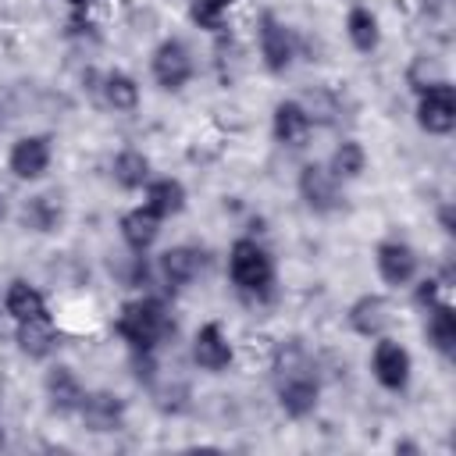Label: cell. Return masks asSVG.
Masks as SVG:
<instances>
[{
	"mask_svg": "<svg viewBox=\"0 0 456 456\" xmlns=\"http://www.w3.org/2000/svg\"><path fill=\"white\" fill-rule=\"evenodd\" d=\"M274 374H278V406L285 417L303 420L317 410L321 381L310 374V360L296 338L281 342L274 349Z\"/></svg>",
	"mask_w": 456,
	"mask_h": 456,
	"instance_id": "obj_1",
	"label": "cell"
},
{
	"mask_svg": "<svg viewBox=\"0 0 456 456\" xmlns=\"http://www.w3.org/2000/svg\"><path fill=\"white\" fill-rule=\"evenodd\" d=\"M114 331L121 342H128L132 353H157V346L167 335H175V321H171V310L164 306V299L139 296L118 310Z\"/></svg>",
	"mask_w": 456,
	"mask_h": 456,
	"instance_id": "obj_2",
	"label": "cell"
},
{
	"mask_svg": "<svg viewBox=\"0 0 456 456\" xmlns=\"http://www.w3.org/2000/svg\"><path fill=\"white\" fill-rule=\"evenodd\" d=\"M228 281L235 285V292L249 303H267L274 296V256L267 253V246H260L256 239L242 235L228 246Z\"/></svg>",
	"mask_w": 456,
	"mask_h": 456,
	"instance_id": "obj_3",
	"label": "cell"
},
{
	"mask_svg": "<svg viewBox=\"0 0 456 456\" xmlns=\"http://www.w3.org/2000/svg\"><path fill=\"white\" fill-rule=\"evenodd\" d=\"M417 125L428 135H449L456 128V89L445 75L417 89Z\"/></svg>",
	"mask_w": 456,
	"mask_h": 456,
	"instance_id": "obj_4",
	"label": "cell"
},
{
	"mask_svg": "<svg viewBox=\"0 0 456 456\" xmlns=\"http://www.w3.org/2000/svg\"><path fill=\"white\" fill-rule=\"evenodd\" d=\"M256 46H260V61H264V68L271 75H285L292 68V61H296V36H292V28L278 14H271V11H264L260 21H256Z\"/></svg>",
	"mask_w": 456,
	"mask_h": 456,
	"instance_id": "obj_5",
	"label": "cell"
},
{
	"mask_svg": "<svg viewBox=\"0 0 456 456\" xmlns=\"http://www.w3.org/2000/svg\"><path fill=\"white\" fill-rule=\"evenodd\" d=\"M192 71H196V61H192V50L182 39H164L153 50V57H150V75L167 93L185 89L189 78H192Z\"/></svg>",
	"mask_w": 456,
	"mask_h": 456,
	"instance_id": "obj_6",
	"label": "cell"
},
{
	"mask_svg": "<svg viewBox=\"0 0 456 456\" xmlns=\"http://www.w3.org/2000/svg\"><path fill=\"white\" fill-rule=\"evenodd\" d=\"M410 370H413V360H410L406 346H399L388 335H378V342L370 349V374H374V381L381 388H388V392H403L410 385Z\"/></svg>",
	"mask_w": 456,
	"mask_h": 456,
	"instance_id": "obj_7",
	"label": "cell"
},
{
	"mask_svg": "<svg viewBox=\"0 0 456 456\" xmlns=\"http://www.w3.org/2000/svg\"><path fill=\"white\" fill-rule=\"evenodd\" d=\"M296 189H299V200L314 214H331L342 207V182L328 171V164H303Z\"/></svg>",
	"mask_w": 456,
	"mask_h": 456,
	"instance_id": "obj_8",
	"label": "cell"
},
{
	"mask_svg": "<svg viewBox=\"0 0 456 456\" xmlns=\"http://www.w3.org/2000/svg\"><path fill=\"white\" fill-rule=\"evenodd\" d=\"M50 160H53V146H50V135H21L11 142L7 150V171L21 182H36L50 171Z\"/></svg>",
	"mask_w": 456,
	"mask_h": 456,
	"instance_id": "obj_9",
	"label": "cell"
},
{
	"mask_svg": "<svg viewBox=\"0 0 456 456\" xmlns=\"http://www.w3.org/2000/svg\"><path fill=\"white\" fill-rule=\"evenodd\" d=\"M374 267H378V274H381L385 285L399 289V285H410V281L417 278L420 256H417V249H413L410 242H403V239H385V242H378V249H374Z\"/></svg>",
	"mask_w": 456,
	"mask_h": 456,
	"instance_id": "obj_10",
	"label": "cell"
},
{
	"mask_svg": "<svg viewBox=\"0 0 456 456\" xmlns=\"http://www.w3.org/2000/svg\"><path fill=\"white\" fill-rule=\"evenodd\" d=\"M232 360H235V346H232V338L224 335V328H221L217 321L200 324L196 335H192V363H196L200 370L221 374V370L232 367Z\"/></svg>",
	"mask_w": 456,
	"mask_h": 456,
	"instance_id": "obj_11",
	"label": "cell"
},
{
	"mask_svg": "<svg viewBox=\"0 0 456 456\" xmlns=\"http://www.w3.org/2000/svg\"><path fill=\"white\" fill-rule=\"evenodd\" d=\"M346 324H349L356 335H363V338H378V335H385L388 324H392V306H388L385 296L363 292V296H356V299L349 303Z\"/></svg>",
	"mask_w": 456,
	"mask_h": 456,
	"instance_id": "obj_12",
	"label": "cell"
},
{
	"mask_svg": "<svg viewBox=\"0 0 456 456\" xmlns=\"http://www.w3.org/2000/svg\"><path fill=\"white\" fill-rule=\"evenodd\" d=\"M310 128H314V118H310L306 103H299V100H281V103H274V114H271L274 142H281V146H292V150H296V146H303V142H306Z\"/></svg>",
	"mask_w": 456,
	"mask_h": 456,
	"instance_id": "obj_13",
	"label": "cell"
},
{
	"mask_svg": "<svg viewBox=\"0 0 456 456\" xmlns=\"http://www.w3.org/2000/svg\"><path fill=\"white\" fill-rule=\"evenodd\" d=\"M203 267H207V253L200 246H185L182 242V246H171V249L160 253V274H164V281L171 289L192 285L203 274Z\"/></svg>",
	"mask_w": 456,
	"mask_h": 456,
	"instance_id": "obj_14",
	"label": "cell"
},
{
	"mask_svg": "<svg viewBox=\"0 0 456 456\" xmlns=\"http://www.w3.org/2000/svg\"><path fill=\"white\" fill-rule=\"evenodd\" d=\"M78 417L89 431L103 435V431H118L121 420H125V399L114 395V392H86L82 406H78Z\"/></svg>",
	"mask_w": 456,
	"mask_h": 456,
	"instance_id": "obj_15",
	"label": "cell"
},
{
	"mask_svg": "<svg viewBox=\"0 0 456 456\" xmlns=\"http://www.w3.org/2000/svg\"><path fill=\"white\" fill-rule=\"evenodd\" d=\"M43 388H46V399H50V406L57 413H78V406L86 399V388H82L78 374L71 367H64V363H57V367L46 370Z\"/></svg>",
	"mask_w": 456,
	"mask_h": 456,
	"instance_id": "obj_16",
	"label": "cell"
},
{
	"mask_svg": "<svg viewBox=\"0 0 456 456\" xmlns=\"http://www.w3.org/2000/svg\"><path fill=\"white\" fill-rule=\"evenodd\" d=\"M14 342L28 360H46L57 346V331L50 314L43 317H28V321H14Z\"/></svg>",
	"mask_w": 456,
	"mask_h": 456,
	"instance_id": "obj_17",
	"label": "cell"
},
{
	"mask_svg": "<svg viewBox=\"0 0 456 456\" xmlns=\"http://www.w3.org/2000/svg\"><path fill=\"white\" fill-rule=\"evenodd\" d=\"M118 232H121V239H125V246L132 253H146L160 235V217L153 210H146V207H132V210L121 214Z\"/></svg>",
	"mask_w": 456,
	"mask_h": 456,
	"instance_id": "obj_18",
	"label": "cell"
},
{
	"mask_svg": "<svg viewBox=\"0 0 456 456\" xmlns=\"http://www.w3.org/2000/svg\"><path fill=\"white\" fill-rule=\"evenodd\" d=\"M142 207L153 210L160 221L185 210V185L178 178H150L142 185Z\"/></svg>",
	"mask_w": 456,
	"mask_h": 456,
	"instance_id": "obj_19",
	"label": "cell"
},
{
	"mask_svg": "<svg viewBox=\"0 0 456 456\" xmlns=\"http://www.w3.org/2000/svg\"><path fill=\"white\" fill-rule=\"evenodd\" d=\"M424 335H428V346H431L438 356H445V360L456 356V314H452L449 303H435V306H428Z\"/></svg>",
	"mask_w": 456,
	"mask_h": 456,
	"instance_id": "obj_20",
	"label": "cell"
},
{
	"mask_svg": "<svg viewBox=\"0 0 456 456\" xmlns=\"http://www.w3.org/2000/svg\"><path fill=\"white\" fill-rule=\"evenodd\" d=\"M346 36L353 43L356 53H374L381 46V21L370 7L363 4H353L349 14H346Z\"/></svg>",
	"mask_w": 456,
	"mask_h": 456,
	"instance_id": "obj_21",
	"label": "cell"
},
{
	"mask_svg": "<svg viewBox=\"0 0 456 456\" xmlns=\"http://www.w3.org/2000/svg\"><path fill=\"white\" fill-rule=\"evenodd\" d=\"M96 89H100L103 103L110 110H118V114H132L139 107V86H135V78L128 71H118V68L114 71H103Z\"/></svg>",
	"mask_w": 456,
	"mask_h": 456,
	"instance_id": "obj_22",
	"label": "cell"
},
{
	"mask_svg": "<svg viewBox=\"0 0 456 456\" xmlns=\"http://www.w3.org/2000/svg\"><path fill=\"white\" fill-rule=\"evenodd\" d=\"M4 310L14 317V321H28V317H43L46 314V299L36 285L28 281H11L7 285V296H4Z\"/></svg>",
	"mask_w": 456,
	"mask_h": 456,
	"instance_id": "obj_23",
	"label": "cell"
},
{
	"mask_svg": "<svg viewBox=\"0 0 456 456\" xmlns=\"http://www.w3.org/2000/svg\"><path fill=\"white\" fill-rule=\"evenodd\" d=\"M110 175L121 189H142L150 182V157L139 150H121L110 160Z\"/></svg>",
	"mask_w": 456,
	"mask_h": 456,
	"instance_id": "obj_24",
	"label": "cell"
},
{
	"mask_svg": "<svg viewBox=\"0 0 456 456\" xmlns=\"http://www.w3.org/2000/svg\"><path fill=\"white\" fill-rule=\"evenodd\" d=\"M363 167H367V150H363L356 139H342V142L335 146L331 160H328V171H331L338 182H353V178H360Z\"/></svg>",
	"mask_w": 456,
	"mask_h": 456,
	"instance_id": "obj_25",
	"label": "cell"
},
{
	"mask_svg": "<svg viewBox=\"0 0 456 456\" xmlns=\"http://www.w3.org/2000/svg\"><path fill=\"white\" fill-rule=\"evenodd\" d=\"M21 224L32 232H53L61 224V203H53V196H32L21 207Z\"/></svg>",
	"mask_w": 456,
	"mask_h": 456,
	"instance_id": "obj_26",
	"label": "cell"
},
{
	"mask_svg": "<svg viewBox=\"0 0 456 456\" xmlns=\"http://www.w3.org/2000/svg\"><path fill=\"white\" fill-rule=\"evenodd\" d=\"M235 0H189V21L203 32H221Z\"/></svg>",
	"mask_w": 456,
	"mask_h": 456,
	"instance_id": "obj_27",
	"label": "cell"
},
{
	"mask_svg": "<svg viewBox=\"0 0 456 456\" xmlns=\"http://www.w3.org/2000/svg\"><path fill=\"white\" fill-rule=\"evenodd\" d=\"M449 285H445V278H424L420 285H417V303L428 310V306H435V303H449V299H442V292H445Z\"/></svg>",
	"mask_w": 456,
	"mask_h": 456,
	"instance_id": "obj_28",
	"label": "cell"
},
{
	"mask_svg": "<svg viewBox=\"0 0 456 456\" xmlns=\"http://www.w3.org/2000/svg\"><path fill=\"white\" fill-rule=\"evenodd\" d=\"M442 228L452 232V210H449V207H442Z\"/></svg>",
	"mask_w": 456,
	"mask_h": 456,
	"instance_id": "obj_29",
	"label": "cell"
},
{
	"mask_svg": "<svg viewBox=\"0 0 456 456\" xmlns=\"http://www.w3.org/2000/svg\"><path fill=\"white\" fill-rule=\"evenodd\" d=\"M68 4H71L75 11H86V7H89V4H96V0H68Z\"/></svg>",
	"mask_w": 456,
	"mask_h": 456,
	"instance_id": "obj_30",
	"label": "cell"
},
{
	"mask_svg": "<svg viewBox=\"0 0 456 456\" xmlns=\"http://www.w3.org/2000/svg\"><path fill=\"white\" fill-rule=\"evenodd\" d=\"M4 217H7V196L0 192V221H4Z\"/></svg>",
	"mask_w": 456,
	"mask_h": 456,
	"instance_id": "obj_31",
	"label": "cell"
}]
</instances>
